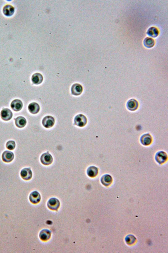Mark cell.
<instances>
[{
	"label": "cell",
	"instance_id": "cell-22",
	"mask_svg": "<svg viewBox=\"0 0 168 253\" xmlns=\"http://www.w3.org/2000/svg\"><path fill=\"white\" fill-rule=\"evenodd\" d=\"M155 44L154 40L151 38L147 37L144 41V44L146 47L151 48L153 47Z\"/></svg>",
	"mask_w": 168,
	"mask_h": 253
},
{
	"label": "cell",
	"instance_id": "cell-16",
	"mask_svg": "<svg viewBox=\"0 0 168 253\" xmlns=\"http://www.w3.org/2000/svg\"><path fill=\"white\" fill-rule=\"evenodd\" d=\"M28 108L29 111L31 114H36L39 112L40 107L38 104L34 102L29 105Z\"/></svg>",
	"mask_w": 168,
	"mask_h": 253
},
{
	"label": "cell",
	"instance_id": "cell-15",
	"mask_svg": "<svg viewBox=\"0 0 168 253\" xmlns=\"http://www.w3.org/2000/svg\"><path fill=\"white\" fill-rule=\"evenodd\" d=\"M113 180L112 177L108 174H105L103 176L101 179L102 183L106 186H109L112 182Z\"/></svg>",
	"mask_w": 168,
	"mask_h": 253
},
{
	"label": "cell",
	"instance_id": "cell-8",
	"mask_svg": "<svg viewBox=\"0 0 168 253\" xmlns=\"http://www.w3.org/2000/svg\"><path fill=\"white\" fill-rule=\"evenodd\" d=\"M20 176L24 180H28L32 177V173L30 168H25L21 171Z\"/></svg>",
	"mask_w": 168,
	"mask_h": 253
},
{
	"label": "cell",
	"instance_id": "cell-20",
	"mask_svg": "<svg viewBox=\"0 0 168 253\" xmlns=\"http://www.w3.org/2000/svg\"><path fill=\"white\" fill-rule=\"evenodd\" d=\"M87 173L89 177H94L97 176L98 174V169L95 166H91L88 168Z\"/></svg>",
	"mask_w": 168,
	"mask_h": 253
},
{
	"label": "cell",
	"instance_id": "cell-14",
	"mask_svg": "<svg viewBox=\"0 0 168 253\" xmlns=\"http://www.w3.org/2000/svg\"><path fill=\"white\" fill-rule=\"evenodd\" d=\"M140 141L141 143L143 145L147 146L151 143L152 137L149 134H144L141 137Z\"/></svg>",
	"mask_w": 168,
	"mask_h": 253
},
{
	"label": "cell",
	"instance_id": "cell-7",
	"mask_svg": "<svg viewBox=\"0 0 168 253\" xmlns=\"http://www.w3.org/2000/svg\"><path fill=\"white\" fill-rule=\"evenodd\" d=\"M12 116V112L9 109H4L2 110L1 117L3 120L6 121L9 120L11 119Z\"/></svg>",
	"mask_w": 168,
	"mask_h": 253
},
{
	"label": "cell",
	"instance_id": "cell-5",
	"mask_svg": "<svg viewBox=\"0 0 168 253\" xmlns=\"http://www.w3.org/2000/svg\"><path fill=\"white\" fill-rule=\"evenodd\" d=\"M29 200L32 203L34 204L38 203L41 200V195L37 191H34L29 196Z\"/></svg>",
	"mask_w": 168,
	"mask_h": 253
},
{
	"label": "cell",
	"instance_id": "cell-2",
	"mask_svg": "<svg viewBox=\"0 0 168 253\" xmlns=\"http://www.w3.org/2000/svg\"><path fill=\"white\" fill-rule=\"evenodd\" d=\"M60 203L59 200L55 198L50 199L47 203V206L52 210L58 211L60 206Z\"/></svg>",
	"mask_w": 168,
	"mask_h": 253
},
{
	"label": "cell",
	"instance_id": "cell-19",
	"mask_svg": "<svg viewBox=\"0 0 168 253\" xmlns=\"http://www.w3.org/2000/svg\"><path fill=\"white\" fill-rule=\"evenodd\" d=\"M3 11L5 16H11L14 13V8L11 5H7L4 7Z\"/></svg>",
	"mask_w": 168,
	"mask_h": 253
},
{
	"label": "cell",
	"instance_id": "cell-1",
	"mask_svg": "<svg viewBox=\"0 0 168 253\" xmlns=\"http://www.w3.org/2000/svg\"><path fill=\"white\" fill-rule=\"evenodd\" d=\"M74 123L75 124L79 127H83L86 124L87 119L84 115L79 114L75 118Z\"/></svg>",
	"mask_w": 168,
	"mask_h": 253
},
{
	"label": "cell",
	"instance_id": "cell-6",
	"mask_svg": "<svg viewBox=\"0 0 168 253\" xmlns=\"http://www.w3.org/2000/svg\"><path fill=\"white\" fill-rule=\"evenodd\" d=\"M167 156L166 153L163 151L157 153L155 156V159L159 163L162 164L166 162Z\"/></svg>",
	"mask_w": 168,
	"mask_h": 253
},
{
	"label": "cell",
	"instance_id": "cell-9",
	"mask_svg": "<svg viewBox=\"0 0 168 253\" xmlns=\"http://www.w3.org/2000/svg\"><path fill=\"white\" fill-rule=\"evenodd\" d=\"M22 107L23 103L22 101L18 99L13 100L11 104V107L12 109L15 112L20 111L22 109Z\"/></svg>",
	"mask_w": 168,
	"mask_h": 253
},
{
	"label": "cell",
	"instance_id": "cell-4",
	"mask_svg": "<svg viewBox=\"0 0 168 253\" xmlns=\"http://www.w3.org/2000/svg\"><path fill=\"white\" fill-rule=\"evenodd\" d=\"M41 163L44 165H49L52 163L53 158L49 153H44L41 156Z\"/></svg>",
	"mask_w": 168,
	"mask_h": 253
},
{
	"label": "cell",
	"instance_id": "cell-13",
	"mask_svg": "<svg viewBox=\"0 0 168 253\" xmlns=\"http://www.w3.org/2000/svg\"><path fill=\"white\" fill-rule=\"evenodd\" d=\"M51 236V232L47 230H44L39 233V238L42 241H47L50 239Z\"/></svg>",
	"mask_w": 168,
	"mask_h": 253
},
{
	"label": "cell",
	"instance_id": "cell-24",
	"mask_svg": "<svg viewBox=\"0 0 168 253\" xmlns=\"http://www.w3.org/2000/svg\"><path fill=\"white\" fill-rule=\"evenodd\" d=\"M6 146L7 149L10 150H14L15 147V142L14 141H9L6 144Z\"/></svg>",
	"mask_w": 168,
	"mask_h": 253
},
{
	"label": "cell",
	"instance_id": "cell-12",
	"mask_svg": "<svg viewBox=\"0 0 168 253\" xmlns=\"http://www.w3.org/2000/svg\"><path fill=\"white\" fill-rule=\"evenodd\" d=\"M138 106V104L137 100L134 99H130L128 102L127 107L128 109L131 111H135L137 109Z\"/></svg>",
	"mask_w": 168,
	"mask_h": 253
},
{
	"label": "cell",
	"instance_id": "cell-17",
	"mask_svg": "<svg viewBox=\"0 0 168 253\" xmlns=\"http://www.w3.org/2000/svg\"><path fill=\"white\" fill-rule=\"evenodd\" d=\"M32 82L35 85L41 84L43 80V77L42 75L39 73L34 74L32 77Z\"/></svg>",
	"mask_w": 168,
	"mask_h": 253
},
{
	"label": "cell",
	"instance_id": "cell-10",
	"mask_svg": "<svg viewBox=\"0 0 168 253\" xmlns=\"http://www.w3.org/2000/svg\"><path fill=\"white\" fill-rule=\"evenodd\" d=\"M83 91V88L80 85L76 83L72 86L71 92L74 95L78 96L82 94Z\"/></svg>",
	"mask_w": 168,
	"mask_h": 253
},
{
	"label": "cell",
	"instance_id": "cell-18",
	"mask_svg": "<svg viewBox=\"0 0 168 253\" xmlns=\"http://www.w3.org/2000/svg\"><path fill=\"white\" fill-rule=\"evenodd\" d=\"M27 123L26 120L25 118L22 117H19L16 118L15 124L18 127L22 128L25 126Z\"/></svg>",
	"mask_w": 168,
	"mask_h": 253
},
{
	"label": "cell",
	"instance_id": "cell-11",
	"mask_svg": "<svg viewBox=\"0 0 168 253\" xmlns=\"http://www.w3.org/2000/svg\"><path fill=\"white\" fill-rule=\"evenodd\" d=\"M14 156V154L13 152L6 151L3 153L2 159L4 162L9 163L13 161Z\"/></svg>",
	"mask_w": 168,
	"mask_h": 253
},
{
	"label": "cell",
	"instance_id": "cell-21",
	"mask_svg": "<svg viewBox=\"0 0 168 253\" xmlns=\"http://www.w3.org/2000/svg\"><path fill=\"white\" fill-rule=\"evenodd\" d=\"M147 33L149 36L153 37H156L158 36L159 31L157 28L151 27L148 29Z\"/></svg>",
	"mask_w": 168,
	"mask_h": 253
},
{
	"label": "cell",
	"instance_id": "cell-3",
	"mask_svg": "<svg viewBox=\"0 0 168 253\" xmlns=\"http://www.w3.org/2000/svg\"><path fill=\"white\" fill-rule=\"evenodd\" d=\"M55 120L54 117L50 116L45 117L42 121V125L45 128H49L52 127L55 124Z\"/></svg>",
	"mask_w": 168,
	"mask_h": 253
},
{
	"label": "cell",
	"instance_id": "cell-23",
	"mask_svg": "<svg viewBox=\"0 0 168 253\" xmlns=\"http://www.w3.org/2000/svg\"><path fill=\"white\" fill-rule=\"evenodd\" d=\"M125 239L127 244L129 245L134 244L136 240L135 237L132 235H128Z\"/></svg>",
	"mask_w": 168,
	"mask_h": 253
}]
</instances>
